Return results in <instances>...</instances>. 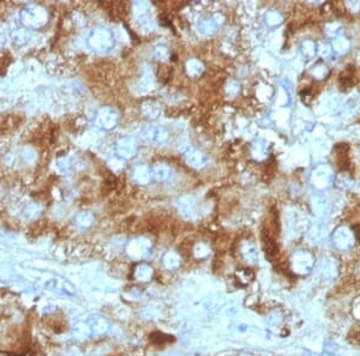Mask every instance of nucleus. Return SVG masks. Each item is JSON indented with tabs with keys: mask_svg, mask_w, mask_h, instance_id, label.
Segmentation results:
<instances>
[{
	"mask_svg": "<svg viewBox=\"0 0 360 356\" xmlns=\"http://www.w3.org/2000/svg\"><path fill=\"white\" fill-rule=\"evenodd\" d=\"M348 150H349V145L346 143L336 144L334 147L335 165L340 171H347V169H349L351 161H349Z\"/></svg>",
	"mask_w": 360,
	"mask_h": 356,
	"instance_id": "obj_1",
	"label": "nucleus"
},
{
	"mask_svg": "<svg viewBox=\"0 0 360 356\" xmlns=\"http://www.w3.org/2000/svg\"><path fill=\"white\" fill-rule=\"evenodd\" d=\"M150 341L155 344H165L167 342L173 341V338L172 336H166L161 334V332H155V334L150 335Z\"/></svg>",
	"mask_w": 360,
	"mask_h": 356,
	"instance_id": "obj_3",
	"label": "nucleus"
},
{
	"mask_svg": "<svg viewBox=\"0 0 360 356\" xmlns=\"http://www.w3.org/2000/svg\"><path fill=\"white\" fill-rule=\"evenodd\" d=\"M355 69L354 66H348L347 69H345L344 72L340 74V86L342 88H346V89H349L356 83V78H355Z\"/></svg>",
	"mask_w": 360,
	"mask_h": 356,
	"instance_id": "obj_2",
	"label": "nucleus"
}]
</instances>
